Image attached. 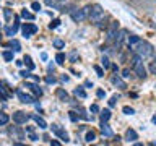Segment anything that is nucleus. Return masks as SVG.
I'll return each instance as SVG.
<instances>
[{
    "label": "nucleus",
    "mask_w": 156,
    "mask_h": 146,
    "mask_svg": "<svg viewBox=\"0 0 156 146\" xmlns=\"http://www.w3.org/2000/svg\"><path fill=\"white\" fill-rule=\"evenodd\" d=\"M8 46H10V47H13V50H15V52H20V50H21V46H20V42L16 41V39L10 41V42H8Z\"/></svg>",
    "instance_id": "a211bd4d"
},
{
    "label": "nucleus",
    "mask_w": 156,
    "mask_h": 146,
    "mask_svg": "<svg viewBox=\"0 0 156 146\" xmlns=\"http://www.w3.org/2000/svg\"><path fill=\"white\" fill-rule=\"evenodd\" d=\"M52 131H54V133H55L57 136H60V138H62L63 141H65V143L68 141V135H67V131H63V130H62L58 125L54 123V125H52Z\"/></svg>",
    "instance_id": "9b49d317"
},
{
    "label": "nucleus",
    "mask_w": 156,
    "mask_h": 146,
    "mask_svg": "<svg viewBox=\"0 0 156 146\" xmlns=\"http://www.w3.org/2000/svg\"><path fill=\"white\" fill-rule=\"evenodd\" d=\"M75 96H80V97H86V92L83 88H76L75 89Z\"/></svg>",
    "instance_id": "cd10ccee"
},
{
    "label": "nucleus",
    "mask_w": 156,
    "mask_h": 146,
    "mask_svg": "<svg viewBox=\"0 0 156 146\" xmlns=\"http://www.w3.org/2000/svg\"><path fill=\"white\" fill-rule=\"evenodd\" d=\"M102 65H104V68H109L111 67V62L107 57H102Z\"/></svg>",
    "instance_id": "f704fd0d"
},
{
    "label": "nucleus",
    "mask_w": 156,
    "mask_h": 146,
    "mask_svg": "<svg viewBox=\"0 0 156 146\" xmlns=\"http://www.w3.org/2000/svg\"><path fill=\"white\" fill-rule=\"evenodd\" d=\"M18 24H20V23H15L13 26H7V28H5V33H7V36H15V34H16V31H18Z\"/></svg>",
    "instance_id": "f3484780"
},
{
    "label": "nucleus",
    "mask_w": 156,
    "mask_h": 146,
    "mask_svg": "<svg viewBox=\"0 0 156 146\" xmlns=\"http://www.w3.org/2000/svg\"><path fill=\"white\" fill-rule=\"evenodd\" d=\"M51 144H54V146H60V143H58V141H51Z\"/></svg>",
    "instance_id": "49530a36"
},
{
    "label": "nucleus",
    "mask_w": 156,
    "mask_h": 146,
    "mask_svg": "<svg viewBox=\"0 0 156 146\" xmlns=\"http://www.w3.org/2000/svg\"><path fill=\"white\" fill-rule=\"evenodd\" d=\"M132 68H133V71L136 73V76H138V78H146V68L143 65V62H138L136 65H133Z\"/></svg>",
    "instance_id": "423d86ee"
},
{
    "label": "nucleus",
    "mask_w": 156,
    "mask_h": 146,
    "mask_svg": "<svg viewBox=\"0 0 156 146\" xmlns=\"http://www.w3.org/2000/svg\"><path fill=\"white\" fill-rule=\"evenodd\" d=\"M88 18L91 19L93 23H99L102 21V19L106 18V13H104V10H102L101 5H90V12H88Z\"/></svg>",
    "instance_id": "f257e3e1"
},
{
    "label": "nucleus",
    "mask_w": 156,
    "mask_h": 146,
    "mask_svg": "<svg viewBox=\"0 0 156 146\" xmlns=\"http://www.w3.org/2000/svg\"><path fill=\"white\" fill-rule=\"evenodd\" d=\"M24 63L28 65V68H29V70H34V63H33V60H31V57H29V55H26V57H24Z\"/></svg>",
    "instance_id": "a878e982"
},
{
    "label": "nucleus",
    "mask_w": 156,
    "mask_h": 146,
    "mask_svg": "<svg viewBox=\"0 0 156 146\" xmlns=\"http://www.w3.org/2000/svg\"><path fill=\"white\" fill-rule=\"evenodd\" d=\"M0 37H2V36H0Z\"/></svg>",
    "instance_id": "de8ad7c7"
},
{
    "label": "nucleus",
    "mask_w": 156,
    "mask_h": 146,
    "mask_svg": "<svg viewBox=\"0 0 156 146\" xmlns=\"http://www.w3.org/2000/svg\"><path fill=\"white\" fill-rule=\"evenodd\" d=\"M85 140H86V143H91V141H94L96 140V133H94V131H88V133H86V136H85Z\"/></svg>",
    "instance_id": "4be33fe9"
},
{
    "label": "nucleus",
    "mask_w": 156,
    "mask_h": 146,
    "mask_svg": "<svg viewBox=\"0 0 156 146\" xmlns=\"http://www.w3.org/2000/svg\"><path fill=\"white\" fill-rule=\"evenodd\" d=\"M109 104H111V106H114V104H115V97H112V99L109 101Z\"/></svg>",
    "instance_id": "a18cd8bd"
},
{
    "label": "nucleus",
    "mask_w": 156,
    "mask_h": 146,
    "mask_svg": "<svg viewBox=\"0 0 156 146\" xmlns=\"http://www.w3.org/2000/svg\"><path fill=\"white\" fill-rule=\"evenodd\" d=\"M140 41H141V39H140L138 36H130V37H129V46H130V49L133 47V46H136Z\"/></svg>",
    "instance_id": "aec40b11"
},
{
    "label": "nucleus",
    "mask_w": 156,
    "mask_h": 146,
    "mask_svg": "<svg viewBox=\"0 0 156 146\" xmlns=\"http://www.w3.org/2000/svg\"><path fill=\"white\" fill-rule=\"evenodd\" d=\"M94 70H96V73H98V76H104V71H102V68H101V67L94 65Z\"/></svg>",
    "instance_id": "c9c22d12"
},
{
    "label": "nucleus",
    "mask_w": 156,
    "mask_h": 146,
    "mask_svg": "<svg viewBox=\"0 0 156 146\" xmlns=\"http://www.w3.org/2000/svg\"><path fill=\"white\" fill-rule=\"evenodd\" d=\"M96 94H98V97H104V96H106V92L102 91V89H98V92H96Z\"/></svg>",
    "instance_id": "ea45409f"
},
{
    "label": "nucleus",
    "mask_w": 156,
    "mask_h": 146,
    "mask_svg": "<svg viewBox=\"0 0 156 146\" xmlns=\"http://www.w3.org/2000/svg\"><path fill=\"white\" fill-rule=\"evenodd\" d=\"M58 24H60V19H52V21H51V24H49V28H51V29H55L57 26H58Z\"/></svg>",
    "instance_id": "7c9ffc66"
},
{
    "label": "nucleus",
    "mask_w": 156,
    "mask_h": 146,
    "mask_svg": "<svg viewBox=\"0 0 156 146\" xmlns=\"http://www.w3.org/2000/svg\"><path fill=\"white\" fill-rule=\"evenodd\" d=\"M3 13H5V18H7V19L12 18V12H10L8 8H5V10H3Z\"/></svg>",
    "instance_id": "e433bc0d"
},
{
    "label": "nucleus",
    "mask_w": 156,
    "mask_h": 146,
    "mask_svg": "<svg viewBox=\"0 0 156 146\" xmlns=\"http://www.w3.org/2000/svg\"><path fill=\"white\" fill-rule=\"evenodd\" d=\"M60 2H63V0H46V3L49 7H58L57 3H60Z\"/></svg>",
    "instance_id": "c756f323"
},
{
    "label": "nucleus",
    "mask_w": 156,
    "mask_h": 146,
    "mask_svg": "<svg viewBox=\"0 0 156 146\" xmlns=\"http://www.w3.org/2000/svg\"><path fill=\"white\" fill-rule=\"evenodd\" d=\"M10 135H12V138L16 140V141L24 140V133L21 131V128H20V127H13V128H10Z\"/></svg>",
    "instance_id": "0eeeda50"
},
{
    "label": "nucleus",
    "mask_w": 156,
    "mask_h": 146,
    "mask_svg": "<svg viewBox=\"0 0 156 146\" xmlns=\"http://www.w3.org/2000/svg\"><path fill=\"white\" fill-rule=\"evenodd\" d=\"M122 73H124V76H125V78H127V76H130V70H129V68H125V70L122 71Z\"/></svg>",
    "instance_id": "79ce46f5"
},
{
    "label": "nucleus",
    "mask_w": 156,
    "mask_h": 146,
    "mask_svg": "<svg viewBox=\"0 0 156 146\" xmlns=\"http://www.w3.org/2000/svg\"><path fill=\"white\" fill-rule=\"evenodd\" d=\"M125 140L127 141H135V140H138V133L133 130V128H129L125 131Z\"/></svg>",
    "instance_id": "4468645a"
},
{
    "label": "nucleus",
    "mask_w": 156,
    "mask_h": 146,
    "mask_svg": "<svg viewBox=\"0 0 156 146\" xmlns=\"http://www.w3.org/2000/svg\"><path fill=\"white\" fill-rule=\"evenodd\" d=\"M122 110H124V114H127V115H132V114H135V110L132 109V107H129V106H125Z\"/></svg>",
    "instance_id": "2f4dec72"
},
{
    "label": "nucleus",
    "mask_w": 156,
    "mask_h": 146,
    "mask_svg": "<svg viewBox=\"0 0 156 146\" xmlns=\"http://www.w3.org/2000/svg\"><path fill=\"white\" fill-rule=\"evenodd\" d=\"M117 31H119V21H112L107 28V41H112L115 37Z\"/></svg>",
    "instance_id": "39448f33"
},
{
    "label": "nucleus",
    "mask_w": 156,
    "mask_h": 146,
    "mask_svg": "<svg viewBox=\"0 0 156 146\" xmlns=\"http://www.w3.org/2000/svg\"><path fill=\"white\" fill-rule=\"evenodd\" d=\"M46 81L49 83V85H51V83H55V78H54V76H47V78H46Z\"/></svg>",
    "instance_id": "58836bf2"
},
{
    "label": "nucleus",
    "mask_w": 156,
    "mask_h": 146,
    "mask_svg": "<svg viewBox=\"0 0 156 146\" xmlns=\"http://www.w3.org/2000/svg\"><path fill=\"white\" fill-rule=\"evenodd\" d=\"M21 31H23L24 37H31L33 34L37 33V26H36V24H33V23H26V24H23Z\"/></svg>",
    "instance_id": "20e7f679"
},
{
    "label": "nucleus",
    "mask_w": 156,
    "mask_h": 146,
    "mask_svg": "<svg viewBox=\"0 0 156 146\" xmlns=\"http://www.w3.org/2000/svg\"><path fill=\"white\" fill-rule=\"evenodd\" d=\"M55 62L58 63V65H63V63H65V55H63V54H60V52H58L57 55H55Z\"/></svg>",
    "instance_id": "b1692460"
},
{
    "label": "nucleus",
    "mask_w": 156,
    "mask_h": 146,
    "mask_svg": "<svg viewBox=\"0 0 156 146\" xmlns=\"http://www.w3.org/2000/svg\"><path fill=\"white\" fill-rule=\"evenodd\" d=\"M135 52L138 54V55H140L141 58H148V57L153 55L154 49H153V46H151L150 42H146V41H140V42L135 46Z\"/></svg>",
    "instance_id": "f03ea898"
},
{
    "label": "nucleus",
    "mask_w": 156,
    "mask_h": 146,
    "mask_svg": "<svg viewBox=\"0 0 156 146\" xmlns=\"http://www.w3.org/2000/svg\"><path fill=\"white\" fill-rule=\"evenodd\" d=\"M91 112H94V114H98V112H99V106L93 104V106H91Z\"/></svg>",
    "instance_id": "4c0bfd02"
},
{
    "label": "nucleus",
    "mask_w": 156,
    "mask_h": 146,
    "mask_svg": "<svg viewBox=\"0 0 156 146\" xmlns=\"http://www.w3.org/2000/svg\"><path fill=\"white\" fill-rule=\"evenodd\" d=\"M88 12H90V5L85 8H81V10H72V19L73 21H76V23H81V21H85V19L88 18Z\"/></svg>",
    "instance_id": "7ed1b4c3"
},
{
    "label": "nucleus",
    "mask_w": 156,
    "mask_h": 146,
    "mask_svg": "<svg viewBox=\"0 0 156 146\" xmlns=\"http://www.w3.org/2000/svg\"><path fill=\"white\" fill-rule=\"evenodd\" d=\"M3 58H5V60H7V62H10V60H13V54L12 52H3Z\"/></svg>",
    "instance_id": "473e14b6"
},
{
    "label": "nucleus",
    "mask_w": 156,
    "mask_h": 146,
    "mask_svg": "<svg viewBox=\"0 0 156 146\" xmlns=\"http://www.w3.org/2000/svg\"><path fill=\"white\" fill-rule=\"evenodd\" d=\"M70 58H72V62H75V60H76V54H75V52H73V54H72V55H70Z\"/></svg>",
    "instance_id": "37998d69"
},
{
    "label": "nucleus",
    "mask_w": 156,
    "mask_h": 146,
    "mask_svg": "<svg viewBox=\"0 0 156 146\" xmlns=\"http://www.w3.org/2000/svg\"><path fill=\"white\" fill-rule=\"evenodd\" d=\"M20 75H21L23 78H28V76H31V73H29V71H21Z\"/></svg>",
    "instance_id": "a19ab883"
},
{
    "label": "nucleus",
    "mask_w": 156,
    "mask_h": 146,
    "mask_svg": "<svg viewBox=\"0 0 156 146\" xmlns=\"http://www.w3.org/2000/svg\"><path fill=\"white\" fill-rule=\"evenodd\" d=\"M54 47H55V49H63V47H65V42H63L62 41V39H54Z\"/></svg>",
    "instance_id": "5701e85b"
},
{
    "label": "nucleus",
    "mask_w": 156,
    "mask_h": 146,
    "mask_svg": "<svg viewBox=\"0 0 156 146\" xmlns=\"http://www.w3.org/2000/svg\"><path fill=\"white\" fill-rule=\"evenodd\" d=\"M101 133H102V136H106V138H111L112 135V128L109 125H107V122H102V125H101Z\"/></svg>",
    "instance_id": "f8f14e48"
},
{
    "label": "nucleus",
    "mask_w": 156,
    "mask_h": 146,
    "mask_svg": "<svg viewBox=\"0 0 156 146\" xmlns=\"http://www.w3.org/2000/svg\"><path fill=\"white\" fill-rule=\"evenodd\" d=\"M26 88H29V89H31L36 96H42V89L37 85H34V83H26Z\"/></svg>",
    "instance_id": "2eb2a0df"
},
{
    "label": "nucleus",
    "mask_w": 156,
    "mask_h": 146,
    "mask_svg": "<svg viewBox=\"0 0 156 146\" xmlns=\"http://www.w3.org/2000/svg\"><path fill=\"white\" fill-rule=\"evenodd\" d=\"M41 58H42V60H47V54L42 52V54H41Z\"/></svg>",
    "instance_id": "c03bdc74"
},
{
    "label": "nucleus",
    "mask_w": 156,
    "mask_h": 146,
    "mask_svg": "<svg viewBox=\"0 0 156 146\" xmlns=\"http://www.w3.org/2000/svg\"><path fill=\"white\" fill-rule=\"evenodd\" d=\"M150 71L153 73V75H156V55H154V58H153V62L150 63Z\"/></svg>",
    "instance_id": "c85d7f7f"
},
{
    "label": "nucleus",
    "mask_w": 156,
    "mask_h": 146,
    "mask_svg": "<svg viewBox=\"0 0 156 146\" xmlns=\"http://www.w3.org/2000/svg\"><path fill=\"white\" fill-rule=\"evenodd\" d=\"M111 119V112L109 110H102L101 112V122H107Z\"/></svg>",
    "instance_id": "393cba45"
},
{
    "label": "nucleus",
    "mask_w": 156,
    "mask_h": 146,
    "mask_svg": "<svg viewBox=\"0 0 156 146\" xmlns=\"http://www.w3.org/2000/svg\"><path fill=\"white\" fill-rule=\"evenodd\" d=\"M125 36H127V31H124V29H122L120 33H117V34H115V37H114V39H115V46H117V47H120V46H122V42L125 41Z\"/></svg>",
    "instance_id": "ddd939ff"
},
{
    "label": "nucleus",
    "mask_w": 156,
    "mask_h": 146,
    "mask_svg": "<svg viewBox=\"0 0 156 146\" xmlns=\"http://www.w3.org/2000/svg\"><path fill=\"white\" fill-rule=\"evenodd\" d=\"M111 83L114 86H117L119 89H127V83L122 80L120 76H117V75H114V76H111Z\"/></svg>",
    "instance_id": "6e6552de"
},
{
    "label": "nucleus",
    "mask_w": 156,
    "mask_h": 146,
    "mask_svg": "<svg viewBox=\"0 0 156 146\" xmlns=\"http://www.w3.org/2000/svg\"><path fill=\"white\" fill-rule=\"evenodd\" d=\"M57 96L60 97L62 101H70V97H68L67 91H63V89H57Z\"/></svg>",
    "instance_id": "412c9836"
},
{
    "label": "nucleus",
    "mask_w": 156,
    "mask_h": 146,
    "mask_svg": "<svg viewBox=\"0 0 156 146\" xmlns=\"http://www.w3.org/2000/svg\"><path fill=\"white\" fill-rule=\"evenodd\" d=\"M8 120H10V117L5 114V112H0V127L7 125V123H8Z\"/></svg>",
    "instance_id": "6ab92c4d"
},
{
    "label": "nucleus",
    "mask_w": 156,
    "mask_h": 146,
    "mask_svg": "<svg viewBox=\"0 0 156 146\" xmlns=\"http://www.w3.org/2000/svg\"><path fill=\"white\" fill-rule=\"evenodd\" d=\"M16 94L20 97V101L24 102V104H33L34 102V97L31 94H26V92H23V91H16Z\"/></svg>",
    "instance_id": "9d476101"
},
{
    "label": "nucleus",
    "mask_w": 156,
    "mask_h": 146,
    "mask_svg": "<svg viewBox=\"0 0 156 146\" xmlns=\"http://www.w3.org/2000/svg\"><path fill=\"white\" fill-rule=\"evenodd\" d=\"M31 8L34 10V12H39V10H41V3H37V2H33V3H31Z\"/></svg>",
    "instance_id": "72a5a7b5"
},
{
    "label": "nucleus",
    "mask_w": 156,
    "mask_h": 146,
    "mask_svg": "<svg viewBox=\"0 0 156 146\" xmlns=\"http://www.w3.org/2000/svg\"><path fill=\"white\" fill-rule=\"evenodd\" d=\"M26 120H28V115L24 114V112H21V110H18V112H15V114H13V122H15V123H20V125H21V123H24Z\"/></svg>",
    "instance_id": "1a4fd4ad"
},
{
    "label": "nucleus",
    "mask_w": 156,
    "mask_h": 146,
    "mask_svg": "<svg viewBox=\"0 0 156 146\" xmlns=\"http://www.w3.org/2000/svg\"><path fill=\"white\" fill-rule=\"evenodd\" d=\"M31 117H33V120L39 125V128H42V130L47 128V123H46V120H44L42 117H39V115H31Z\"/></svg>",
    "instance_id": "dca6fc26"
},
{
    "label": "nucleus",
    "mask_w": 156,
    "mask_h": 146,
    "mask_svg": "<svg viewBox=\"0 0 156 146\" xmlns=\"http://www.w3.org/2000/svg\"><path fill=\"white\" fill-rule=\"evenodd\" d=\"M21 16L26 18V19H34V15H33L31 12H28V10H23V12H21Z\"/></svg>",
    "instance_id": "bb28decb"
}]
</instances>
